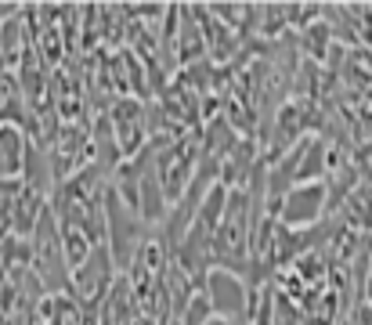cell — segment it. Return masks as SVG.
<instances>
[{"label": "cell", "mask_w": 372, "mask_h": 325, "mask_svg": "<svg viewBox=\"0 0 372 325\" xmlns=\"http://www.w3.org/2000/svg\"><path fill=\"white\" fill-rule=\"evenodd\" d=\"M29 249H33V279L40 282V289L47 296H58L69 293V264L62 257V239H58V221L55 213L43 206V213L36 217L33 235H29Z\"/></svg>", "instance_id": "cell-1"}, {"label": "cell", "mask_w": 372, "mask_h": 325, "mask_svg": "<svg viewBox=\"0 0 372 325\" xmlns=\"http://www.w3.org/2000/svg\"><path fill=\"white\" fill-rule=\"evenodd\" d=\"M152 167H155V177H159V188H163L167 206H174L188 192V185L195 177V167H199V130L181 134L170 145H159Z\"/></svg>", "instance_id": "cell-2"}, {"label": "cell", "mask_w": 372, "mask_h": 325, "mask_svg": "<svg viewBox=\"0 0 372 325\" xmlns=\"http://www.w3.org/2000/svg\"><path fill=\"white\" fill-rule=\"evenodd\" d=\"M51 162V181L62 185L73 174H80L87 162H94V141H91V123H62L55 141L47 152Z\"/></svg>", "instance_id": "cell-3"}, {"label": "cell", "mask_w": 372, "mask_h": 325, "mask_svg": "<svg viewBox=\"0 0 372 325\" xmlns=\"http://www.w3.org/2000/svg\"><path fill=\"white\" fill-rule=\"evenodd\" d=\"M113 279H116L113 257H109V249H105V242H98V246H91L87 260L69 271V293L66 296H73L80 307H101Z\"/></svg>", "instance_id": "cell-4"}, {"label": "cell", "mask_w": 372, "mask_h": 325, "mask_svg": "<svg viewBox=\"0 0 372 325\" xmlns=\"http://www.w3.org/2000/svg\"><path fill=\"white\" fill-rule=\"evenodd\" d=\"M199 293L210 300V311H214L217 318H228V321H249V286H246L242 275H235V271L210 267Z\"/></svg>", "instance_id": "cell-5"}, {"label": "cell", "mask_w": 372, "mask_h": 325, "mask_svg": "<svg viewBox=\"0 0 372 325\" xmlns=\"http://www.w3.org/2000/svg\"><path fill=\"white\" fill-rule=\"evenodd\" d=\"M105 116H109V127H113V141H116L120 159H130V155H138V152L148 145L145 101H134V98H113V105L105 108Z\"/></svg>", "instance_id": "cell-6"}, {"label": "cell", "mask_w": 372, "mask_h": 325, "mask_svg": "<svg viewBox=\"0 0 372 325\" xmlns=\"http://www.w3.org/2000/svg\"><path fill=\"white\" fill-rule=\"evenodd\" d=\"M279 225L293 232H307L326 217V181H311V185H293L279 199Z\"/></svg>", "instance_id": "cell-7"}, {"label": "cell", "mask_w": 372, "mask_h": 325, "mask_svg": "<svg viewBox=\"0 0 372 325\" xmlns=\"http://www.w3.org/2000/svg\"><path fill=\"white\" fill-rule=\"evenodd\" d=\"M206 58V40H202V26L195 15V4H177V36H174V62L177 69L195 66Z\"/></svg>", "instance_id": "cell-8"}, {"label": "cell", "mask_w": 372, "mask_h": 325, "mask_svg": "<svg viewBox=\"0 0 372 325\" xmlns=\"http://www.w3.org/2000/svg\"><path fill=\"white\" fill-rule=\"evenodd\" d=\"M257 162H260V145H257V138H239V141L232 145V152L224 155V162H221L217 185H224V188H246L249 174L257 170Z\"/></svg>", "instance_id": "cell-9"}, {"label": "cell", "mask_w": 372, "mask_h": 325, "mask_svg": "<svg viewBox=\"0 0 372 325\" xmlns=\"http://www.w3.org/2000/svg\"><path fill=\"white\" fill-rule=\"evenodd\" d=\"M26 134L19 130V123H4L0 127V177L4 181H19L22 174V159H26Z\"/></svg>", "instance_id": "cell-10"}, {"label": "cell", "mask_w": 372, "mask_h": 325, "mask_svg": "<svg viewBox=\"0 0 372 325\" xmlns=\"http://www.w3.org/2000/svg\"><path fill=\"white\" fill-rule=\"evenodd\" d=\"M257 33L264 40H282L289 33V15H286V4H260V15H257Z\"/></svg>", "instance_id": "cell-11"}, {"label": "cell", "mask_w": 372, "mask_h": 325, "mask_svg": "<svg viewBox=\"0 0 372 325\" xmlns=\"http://www.w3.org/2000/svg\"><path fill=\"white\" fill-rule=\"evenodd\" d=\"M58 239H62V257H66L69 271L80 267L87 260V253H91V239L80 228H58Z\"/></svg>", "instance_id": "cell-12"}, {"label": "cell", "mask_w": 372, "mask_h": 325, "mask_svg": "<svg viewBox=\"0 0 372 325\" xmlns=\"http://www.w3.org/2000/svg\"><path fill=\"white\" fill-rule=\"evenodd\" d=\"M210 318H214V311H210V300L202 293H192V300L181 307V314L174 318L177 325H206Z\"/></svg>", "instance_id": "cell-13"}, {"label": "cell", "mask_w": 372, "mask_h": 325, "mask_svg": "<svg viewBox=\"0 0 372 325\" xmlns=\"http://www.w3.org/2000/svg\"><path fill=\"white\" fill-rule=\"evenodd\" d=\"M4 47H8V58L22 54V47H26V36H22V26H19V19L4 22Z\"/></svg>", "instance_id": "cell-14"}, {"label": "cell", "mask_w": 372, "mask_h": 325, "mask_svg": "<svg viewBox=\"0 0 372 325\" xmlns=\"http://www.w3.org/2000/svg\"><path fill=\"white\" fill-rule=\"evenodd\" d=\"M361 300L372 307V257H368V267H365V279H361Z\"/></svg>", "instance_id": "cell-15"}, {"label": "cell", "mask_w": 372, "mask_h": 325, "mask_svg": "<svg viewBox=\"0 0 372 325\" xmlns=\"http://www.w3.org/2000/svg\"><path fill=\"white\" fill-rule=\"evenodd\" d=\"M206 325H239V321H228V318H217V314H214V318H210Z\"/></svg>", "instance_id": "cell-16"}, {"label": "cell", "mask_w": 372, "mask_h": 325, "mask_svg": "<svg viewBox=\"0 0 372 325\" xmlns=\"http://www.w3.org/2000/svg\"><path fill=\"white\" fill-rule=\"evenodd\" d=\"M0 286H4V267H0Z\"/></svg>", "instance_id": "cell-17"}]
</instances>
